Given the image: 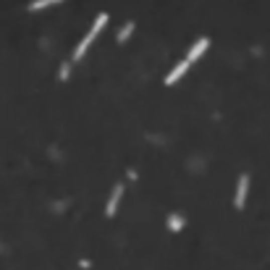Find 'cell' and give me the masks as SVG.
<instances>
[{"label": "cell", "mask_w": 270, "mask_h": 270, "mask_svg": "<svg viewBox=\"0 0 270 270\" xmlns=\"http://www.w3.org/2000/svg\"><path fill=\"white\" fill-rule=\"evenodd\" d=\"M108 24H110V14H105V11H100V14L95 16V21L89 24L87 34H84V37H81V40L74 45L71 55H68V58L74 61V66H76V63H81V61L87 58V53L92 50V45L97 42V37H100V34L105 32V27H108Z\"/></svg>", "instance_id": "1"}, {"label": "cell", "mask_w": 270, "mask_h": 270, "mask_svg": "<svg viewBox=\"0 0 270 270\" xmlns=\"http://www.w3.org/2000/svg\"><path fill=\"white\" fill-rule=\"evenodd\" d=\"M249 189H252V176L241 173L236 179V186H233V210L236 213H244L246 202H249Z\"/></svg>", "instance_id": "2"}, {"label": "cell", "mask_w": 270, "mask_h": 270, "mask_svg": "<svg viewBox=\"0 0 270 270\" xmlns=\"http://www.w3.org/2000/svg\"><path fill=\"white\" fill-rule=\"evenodd\" d=\"M123 194H126V181H115L110 186V194L105 199V218H115L121 210V202H123Z\"/></svg>", "instance_id": "3"}, {"label": "cell", "mask_w": 270, "mask_h": 270, "mask_svg": "<svg viewBox=\"0 0 270 270\" xmlns=\"http://www.w3.org/2000/svg\"><path fill=\"white\" fill-rule=\"evenodd\" d=\"M166 228L171 233H181L186 228V215L181 213V210H171V213L166 215Z\"/></svg>", "instance_id": "4"}, {"label": "cell", "mask_w": 270, "mask_h": 270, "mask_svg": "<svg viewBox=\"0 0 270 270\" xmlns=\"http://www.w3.org/2000/svg\"><path fill=\"white\" fill-rule=\"evenodd\" d=\"M134 32H137V21H134V19L123 21V24L118 27V32H115V45H126V42H131Z\"/></svg>", "instance_id": "5"}, {"label": "cell", "mask_w": 270, "mask_h": 270, "mask_svg": "<svg viewBox=\"0 0 270 270\" xmlns=\"http://www.w3.org/2000/svg\"><path fill=\"white\" fill-rule=\"evenodd\" d=\"M71 76H74V61H71V58H66V61L58 63L55 79L61 81V84H68V81H71Z\"/></svg>", "instance_id": "6"}, {"label": "cell", "mask_w": 270, "mask_h": 270, "mask_svg": "<svg viewBox=\"0 0 270 270\" xmlns=\"http://www.w3.org/2000/svg\"><path fill=\"white\" fill-rule=\"evenodd\" d=\"M184 166H186V171H189V173L199 176V173L207 171V158H205V155H192L189 160L184 163Z\"/></svg>", "instance_id": "7"}, {"label": "cell", "mask_w": 270, "mask_h": 270, "mask_svg": "<svg viewBox=\"0 0 270 270\" xmlns=\"http://www.w3.org/2000/svg\"><path fill=\"white\" fill-rule=\"evenodd\" d=\"M74 207V199L71 197H61V199H53V202L48 205V210L53 215H63V213H68V210Z\"/></svg>", "instance_id": "8"}, {"label": "cell", "mask_w": 270, "mask_h": 270, "mask_svg": "<svg viewBox=\"0 0 270 270\" xmlns=\"http://www.w3.org/2000/svg\"><path fill=\"white\" fill-rule=\"evenodd\" d=\"M63 3H66V0H29L27 11H29V14H40V11H48L53 6H63Z\"/></svg>", "instance_id": "9"}, {"label": "cell", "mask_w": 270, "mask_h": 270, "mask_svg": "<svg viewBox=\"0 0 270 270\" xmlns=\"http://www.w3.org/2000/svg\"><path fill=\"white\" fill-rule=\"evenodd\" d=\"M145 142L150 147H168V137L158 134V131H145Z\"/></svg>", "instance_id": "10"}, {"label": "cell", "mask_w": 270, "mask_h": 270, "mask_svg": "<svg viewBox=\"0 0 270 270\" xmlns=\"http://www.w3.org/2000/svg\"><path fill=\"white\" fill-rule=\"evenodd\" d=\"M48 158H50L53 163H63V160H66V155H63L61 145H48Z\"/></svg>", "instance_id": "11"}, {"label": "cell", "mask_w": 270, "mask_h": 270, "mask_svg": "<svg viewBox=\"0 0 270 270\" xmlns=\"http://www.w3.org/2000/svg\"><path fill=\"white\" fill-rule=\"evenodd\" d=\"M76 265H79V270H92V260H89V257H79Z\"/></svg>", "instance_id": "12"}, {"label": "cell", "mask_w": 270, "mask_h": 270, "mask_svg": "<svg viewBox=\"0 0 270 270\" xmlns=\"http://www.w3.org/2000/svg\"><path fill=\"white\" fill-rule=\"evenodd\" d=\"M126 179L128 181H139V171L137 168H126Z\"/></svg>", "instance_id": "13"}, {"label": "cell", "mask_w": 270, "mask_h": 270, "mask_svg": "<svg viewBox=\"0 0 270 270\" xmlns=\"http://www.w3.org/2000/svg\"><path fill=\"white\" fill-rule=\"evenodd\" d=\"M252 55L254 58H262L265 55V48H262V45H252Z\"/></svg>", "instance_id": "14"}, {"label": "cell", "mask_w": 270, "mask_h": 270, "mask_svg": "<svg viewBox=\"0 0 270 270\" xmlns=\"http://www.w3.org/2000/svg\"><path fill=\"white\" fill-rule=\"evenodd\" d=\"M40 48H42V50H50V40H48V37H45V40L40 42Z\"/></svg>", "instance_id": "15"}, {"label": "cell", "mask_w": 270, "mask_h": 270, "mask_svg": "<svg viewBox=\"0 0 270 270\" xmlns=\"http://www.w3.org/2000/svg\"><path fill=\"white\" fill-rule=\"evenodd\" d=\"M3 252H8V246H6V244H0V254H3Z\"/></svg>", "instance_id": "16"}]
</instances>
